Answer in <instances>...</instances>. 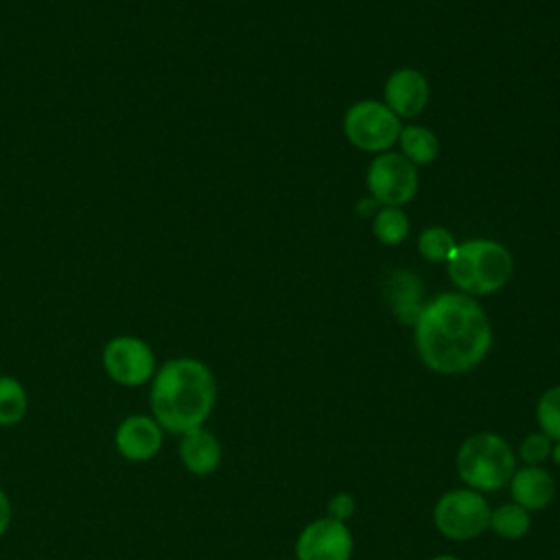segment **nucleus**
Listing matches in <instances>:
<instances>
[{"instance_id": "obj_4", "label": "nucleus", "mask_w": 560, "mask_h": 560, "mask_svg": "<svg viewBox=\"0 0 560 560\" xmlns=\"http://www.w3.org/2000/svg\"><path fill=\"white\" fill-rule=\"evenodd\" d=\"M455 470L462 483L481 494L508 488L516 470V451L494 431H477L459 444Z\"/></svg>"}, {"instance_id": "obj_11", "label": "nucleus", "mask_w": 560, "mask_h": 560, "mask_svg": "<svg viewBox=\"0 0 560 560\" xmlns=\"http://www.w3.org/2000/svg\"><path fill=\"white\" fill-rule=\"evenodd\" d=\"M429 79L416 68L394 70L383 85V103L398 118H416L429 105Z\"/></svg>"}, {"instance_id": "obj_6", "label": "nucleus", "mask_w": 560, "mask_h": 560, "mask_svg": "<svg viewBox=\"0 0 560 560\" xmlns=\"http://www.w3.org/2000/svg\"><path fill=\"white\" fill-rule=\"evenodd\" d=\"M490 503L470 488L446 490L433 505V525L448 540H475L488 532Z\"/></svg>"}, {"instance_id": "obj_19", "label": "nucleus", "mask_w": 560, "mask_h": 560, "mask_svg": "<svg viewBox=\"0 0 560 560\" xmlns=\"http://www.w3.org/2000/svg\"><path fill=\"white\" fill-rule=\"evenodd\" d=\"M457 245L459 243H457L455 234L442 225H431V228L422 230L418 236V254L433 265H440V262L446 265L451 260V256L455 254Z\"/></svg>"}, {"instance_id": "obj_20", "label": "nucleus", "mask_w": 560, "mask_h": 560, "mask_svg": "<svg viewBox=\"0 0 560 560\" xmlns=\"http://www.w3.org/2000/svg\"><path fill=\"white\" fill-rule=\"evenodd\" d=\"M538 431H542L549 440L560 442V385L547 387L534 409Z\"/></svg>"}, {"instance_id": "obj_9", "label": "nucleus", "mask_w": 560, "mask_h": 560, "mask_svg": "<svg viewBox=\"0 0 560 560\" xmlns=\"http://www.w3.org/2000/svg\"><path fill=\"white\" fill-rule=\"evenodd\" d=\"M352 553V532L330 516L313 518L295 538V560H350Z\"/></svg>"}, {"instance_id": "obj_15", "label": "nucleus", "mask_w": 560, "mask_h": 560, "mask_svg": "<svg viewBox=\"0 0 560 560\" xmlns=\"http://www.w3.org/2000/svg\"><path fill=\"white\" fill-rule=\"evenodd\" d=\"M396 144L400 147L398 153L405 155L413 166H427L440 155V138L424 125L402 127Z\"/></svg>"}, {"instance_id": "obj_14", "label": "nucleus", "mask_w": 560, "mask_h": 560, "mask_svg": "<svg viewBox=\"0 0 560 560\" xmlns=\"http://www.w3.org/2000/svg\"><path fill=\"white\" fill-rule=\"evenodd\" d=\"M387 289H389L387 295H389V306L394 317L405 326H413V322L418 319L424 306L420 280L407 269H398L392 273Z\"/></svg>"}, {"instance_id": "obj_5", "label": "nucleus", "mask_w": 560, "mask_h": 560, "mask_svg": "<svg viewBox=\"0 0 560 560\" xmlns=\"http://www.w3.org/2000/svg\"><path fill=\"white\" fill-rule=\"evenodd\" d=\"M346 140L365 153H385L398 142L400 118L383 103L374 98H363L352 103L341 120Z\"/></svg>"}, {"instance_id": "obj_13", "label": "nucleus", "mask_w": 560, "mask_h": 560, "mask_svg": "<svg viewBox=\"0 0 560 560\" xmlns=\"http://www.w3.org/2000/svg\"><path fill=\"white\" fill-rule=\"evenodd\" d=\"M508 490L512 501L527 512H542L556 499V479L545 466H516Z\"/></svg>"}, {"instance_id": "obj_3", "label": "nucleus", "mask_w": 560, "mask_h": 560, "mask_svg": "<svg viewBox=\"0 0 560 560\" xmlns=\"http://www.w3.org/2000/svg\"><path fill=\"white\" fill-rule=\"evenodd\" d=\"M451 284L470 298H486L499 293L514 273V256L510 249L492 238H468L457 245L446 262Z\"/></svg>"}, {"instance_id": "obj_1", "label": "nucleus", "mask_w": 560, "mask_h": 560, "mask_svg": "<svg viewBox=\"0 0 560 560\" xmlns=\"http://www.w3.org/2000/svg\"><path fill=\"white\" fill-rule=\"evenodd\" d=\"M413 346L422 365L442 376L475 370L492 348V326L477 298L444 291L424 302L413 322Z\"/></svg>"}, {"instance_id": "obj_22", "label": "nucleus", "mask_w": 560, "mask_h": 560, "mask_svg": "<svg viewBox=\"0 0 560 560\" xmlns=\"http://www.w3.org/2000/svg\"><path fill=\"white\" fill-rule=\"evenodd\" d=\"M354 512H357V497L346 490L335 492L326 503V516L341 523H348L354 516Z\"/></svg>"}, {"instance_id": "obj_23", "label": "nucleus", "mask_w": 560, "mask_h": 560, "mask_svg": "<svg viewBox=\"0 0 560 560\" xmlns=\"http://www.w3.org/2000/svg\"><path fill=\"white\" fill-rule=\"evenodd\" d=\"M13 521V508H11V499L9 494L0 488V538L9 532Z\"/></svg>"}, {"instance_id": "obj_8", "label": "nucleus", "mask_w": 560, "mask_h": 560, "mask_svg": "<svg viewBox=\"0 0 560 560\" xmlns=\"http://www.w3.org/2000/svg\"><path fill=\"white\" fill-rule=\"evenodd\" d=\"M101 365L109 381L133 389L151 383L158 370V359L144 339L136 335H116L103 346Z\"/></svg>"}, {"instance_id": "obj_10", "label": "nucleus", "mask_w": 560, "mask_h": 560, "mask_svg": "<svg viewBox=\"0 0 560 560\" xmlns=\"http://www.w3.org/2000/svg\"><path fill=\"white\" fill-rule=\"evenodd\" d=\"M164 429L151 413H131L114 431V446L127 462H151L164 446Z\"/></svg>"}, {"instance_id": "obj_17", "label": "nucleus", "mask_w": 560, "mask_h": 560, "mask_svg": "<svg viewBox=\"0 0 560 560\" xmlns=\"http://www.w3.org/2000/svg\"><path fill=\"white\" fill-rule=\"evenodd\" d=\"M28 411V392L20 378L0 374V427H15Z\"/></svg>"}, {"instance_id": "obj_18", "label": "nucleus", "mask_w": 560, "mask_h": 560, "mask_svg": "<svg viewBox=\"0 0 560 560\" xmlns=\"http://www.w3.org/2000/svg\"><path fill=\"white\" fill-rule=\"evenodd\" d=\"M411 230L409 217L402 208L394 206H381L372 214V232L378 243L383 245H400L407 241Z\"/></svg>"}, {"instance_id": "obj_2", "label": "nucleus", "mask_w": 560, "mask_h": 560, "mask_svg": "<svg viewBox=\"0 0 560 560\" xmlns=\"http://www.w3.org/2000/svg\"><path fill=\"white\" fill-rule=\"evenodd\" d=\"M149 385L151 416L173 435L206 427L219 396L214 372L195 357L166 359Z\"/></svg>"}, {"instance_id": "obj_21", "label": "nucleus", "mask_w": 560, "mask_h": 560, "mask_svg": "<svg viewBox=\"0 0 560 560\" xmlns=\"http://www.w3.org/2000/svg\"><path fill=\"white\" fill-rule=\"evenodd\" d=\"M553 444L556 442L549 440L542 431H532L518 444V459L525 466H542L545 462L551 459Z\"/></svg>"}, {"instance_id": "obj_16", "label": "nucleus", "mask_w": 560, "mask_h": 560, "mask_svg": "<svg viewBox=\"0 0 560 560\" xmlns=\"http://www.w3.org/2000/svg\"><path fill=\"white\" fill-rule=\"evenodd\" d=\"M488 529L503 540H521L532 529V512L514 501H505L490 510Z\"/></svg>"}, {"instance_id": "obj_7", "label": "nucleus", "mask_w": 560, "mask_h": 560, "mask_svg": "<svg viewBox=\"0 0 560 560\" xmlns=\"http://www.w3.org/2000/svg\"><path fill=\"white\" fill-rule=\"evenodd\" d=\"M418 184V168L396 151L374 155L365 173L370 199L378 206L405 208L416 197Z\"/></svg>"}, {"instance_id": "obj_12", "label": "nucleus", "mask_w": 560, "mask_h": 560, "mask_svg": "<svg viewBox=\"0 0 560 560\" xmlns=\"http://www.w3.org/2000/svg\"><path fill=\"white\" fill-rule=\"evenodd\" d=\"M177 453L182 466L195 477L214 475L223 462V446L219 438L206 427H197L192 431L182 433Z\"/></svg>"}, {"instance_id": "obj_25", "label": "nucleus", "mask_w": 560, "mask_h": 560, "mask_svg": "<svg viewBox=\"0 0 560 560\" xmlns=\"http://www.w3.org/2000/svg\"><path fill=\"white\" fill-rule=\"evenodd\" d=\"M429 560H462V558H457V556H453V553H440V556H433V558H429Z\"/></svg>"}, {"instance_id": "obj_24", "label": "nucleus", "mask_w": 560, "mask_h": 560, "mask_svg": "<svg viewBox=\"0 0 560 560\" xmlns=\"http://www.w3.org/2000/svg\"><path fill=\"white\" fill-rule=\"evenodd\" d=\"M551 462H553L556 466H560V442H556V444H553V451H551Z\"/></svg>"}]
</instances>
